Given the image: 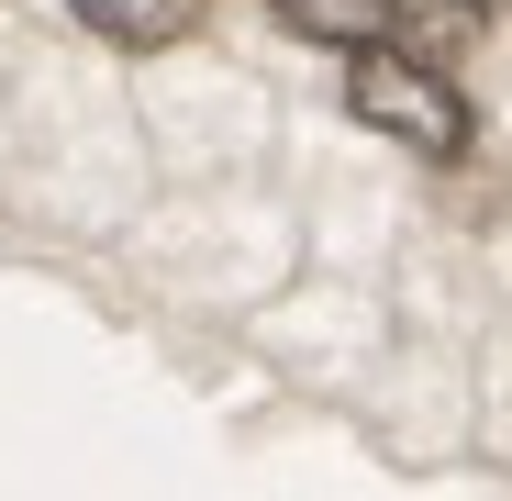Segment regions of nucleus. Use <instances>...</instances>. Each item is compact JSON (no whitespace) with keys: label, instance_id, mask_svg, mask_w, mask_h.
Masks as SVG:
<instances>
[{"label":"nucleus","instance_id":"7ed1b4c3","mask_svg":"<svg viewBox=\"0 0 512 501\" xmlns=\"http://www.w3.org/2000/svg\"><path fill=\"white\" fill-rule=\"evenodd\" d=\"M268 12L290 23V34H312V45H390V0H268Z\"/></svg>","mask_w":512,"mask_h":501},{"label":"nucleus","instance_id":"20e7f679","mask_svg":"<svg viewBox=\"0 0 512 501\" xmlns=\"http://www.w3.org/2000/svg\"><path fill=\"white\" fill-rule=\"evenodd\" d=\"M468 12H512V0H468Z\"/></svg>","mask_w":512,"mask_h":501},{"label":"nucleus","instance_id":"f257e3e1","mask_svg":"<svg viewBox=\"0 0 512 501\" xmlns=\"http://www.w3.org/2000/svg\"><path fill=\"white\" fill-rule=\"evenodd\" d=\"M346 112H357L368 134H390V145H412V156H457V145H468L457 78L423 67V56H401V45H357V56H346Z\"/></svg>","mask_w":512,"mask_h":501},{"label":"nucleus","instance_id":"f03ea898","mask_svg":"<svg viewBox=\"0 0 512 501\" xmlns=\"http://www.w3.org/2000/svg\"><path fill=\"white\" fill-rule=\"evenodd\" d=\"M67 12L90 23L101 45H123V56H156V45L201 34V12H212V0H67Z\"/></svg>","mask_w":512,"mask_h":501}]
</instances>
